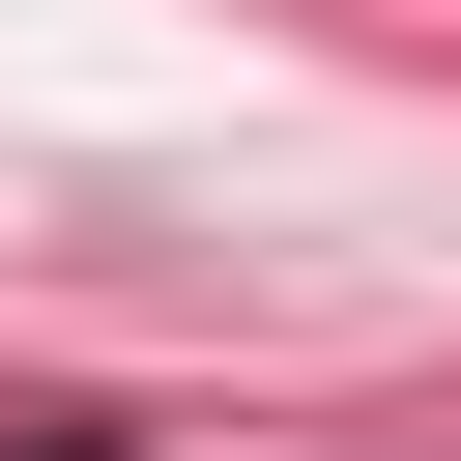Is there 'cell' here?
<instances>
[{
    "mask_svg": "<svg viewBox=\"0 0 461 461\" xmlns=\"http://www.w3.org/2000/svg\"><path fill=\"white\" fill-rule=\"evenodd\" d=\"M0 461H115V432H0Z\"/></svg>",
    "mask_w": 461,
    "mask_h": 461,
    "instance_id": "1",
    "label": "cell"
}]
</instances>
